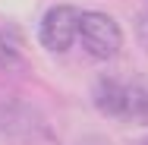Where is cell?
Listing matches in <instances>:
<instances>
[{"label": "cell", "mask_w": 148, "mask_h": 145, "mask_svg": "<svg viewBox=\"0 0 148 145\" xmlns=\"http://www.w3.org/2000/svg\"><path fill=\"white\" fill-rule=\"evenodd\" d=\"M0 133L10 142H41V139H51L41 114L35 107H29L25 101H16V98H3L0 101Z\"/></svg>", "instance_id": "2"}, {"label": "cell", "mask_w": 148, "mask_h": 145, "mask_svg": "<svg viewBox=\"0 0 148 145\" xmlns=\"http://www.w3.org/2000/svg\"><path fill=\"white\" fill-rule=\"evenodd\" d=\"M19 63H22V60H19V54H16V51L6 44V38L0 35V69H16Z\"/></svg>", "instance_id": "5"}, {"label": "cell", "mask_w": 148, "mask_h": 145, "mask_svg": "<svg viewBox=\"0 0 148 145\" xmlns=\"http://www.w3.org/2000/svg\"><path fill=\"white\" fill-rule=\"evenodd\" d=\"M95 107L120 123H148V79L142 76H101L91 88Z\"/></svg>", "instance_id": "1"}, {"label": "cell", "mask_w": 148, "mask_h": 145, "mask_svg": "<svg viewBox=\"0 0 148 145\" xmlns=\"http://www.w3.org/2000/svg\"><path fill=\"white\" fill-rule=\"evenodd\" d=\"M136 32H139V41H142V47L148 51V13L136 19Z\"/></svg>", "instance_id": "6"}, {"label": "cell", "mask_w": 148, "mask_h": 145, "mask_svg": "<svg viewBox=\"0 0 148 145\" xmlns=\"http://www.w3.org/2000/svg\"><path fill=\"white\" fill-rule=\"evenodd\" d=\"M79 41L95 60H110L123 44V32L120 25L101 10L82 13V25H79Z\"/></svg>", "instance_id": "4"}, {"label": "cell", "mask_w": 148, "mask_h": 145, "mask_svg": "<svg viewBox=\"0 0 148 145\" xmlns=\"http://www.w3.org/2000/svg\"><path fill=\"white\" fill-rule=\"evenodd\" d=\"M79 25H82V10L69 6V3H57L41 19V29H38L41 44L51 54H66L79 41Z\"/></svg>", "instance_id": "3"}]
</instances>
